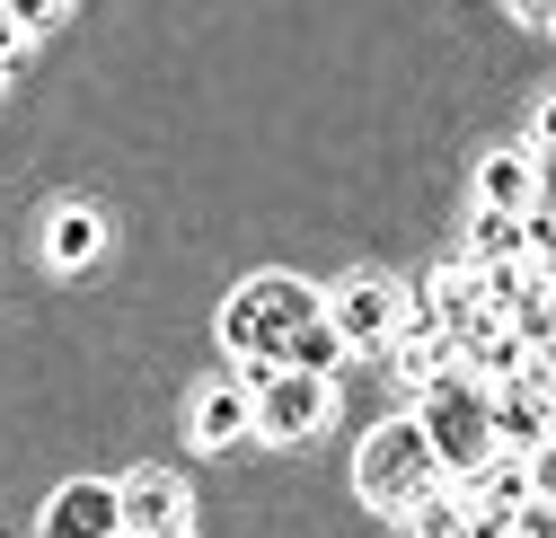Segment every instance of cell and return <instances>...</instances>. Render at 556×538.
Here are the masks:
<instances>
[{"label":"cell","instance_id":"cell-13","mask_svg":"<svg viewBox=\"0 0 556 538\" xmlns=\"http://www.w3.org/2000/svg\"><path fill=\"white\" fill-rule=\"evenodd\" d=\"M0 10L18 18V36H45V27H62V0H0Z\"/></svg>","mask_w":556,"mask_h":538},{"label":"cell","instance_id":"cell-11","mask_svg":"<svg viewBox=\"0 0 556 538\" xmlns=\"http://www.w3.org/2000/svg\"><path fill=\"white\" fill-rule=\"evenodd\" d=\"M186 433H194V450H230V441H248V388L213 380V388L194 397V415H186Z\"/></svg>","mask_w":556,"mask_h":538},{"label":"cell","instance_id":"cell-9","mask_svg":"<svg viewBox=\"0 0 556 538\" xmlns=\"http://www.w3.org/2000/svg\"><path fill=\"white\" fill-rule=\"evenodd\" d=\"M98 256H106V213H89V204H53L45 213V265L53 274H89Z\"/></svg>","mask_w":556,"mask_h":538},{"label":"cell","instance_id":"cell-6","mask_svg":"<svg viewBox=\"0 0 556 538\" xmlns=\"http://www.w3.org/2000/svg\"><path fill=\"white\" fill-rule=\"evenodd\" d=\"M186 512H194V495H186V477H177V467H132V477L115 486V521H124V538L186 529Z\"/></svg>","mask_w":556,"mask_h":538},{"label":"cell","instance_id":"cell-14","mask_svg":"<svg viewBox=\"0 0 556 538\" xmlns=\"http://www.w3.org/2000/svg\"><path fill=\"white\" fill-rule=\"evenodd\" d=\"M160 538H194V529H160Z\"/></svg>","mask_w":556,"mask_h":538},{"label":"cell","instance_id":"cell-3","mask_svg":"<svg viewBox=\"0 0 556 538\" xmlns=\"http://www.w3.org/2000/svg\"><path fill=\"white\" fill-rule=\"evenodd\" d=\"M354 486H363V503L371 512H415L425 495H442V467H433V450H425V433H415L406 415L397 424H380L371 441H363V459H354Z\"/></svg>","mask_w":556,"mask_h":538},{"label":"cell","instance_id":"cell-10","mask_svg":"<svg viewBox=\"0 0 556 538\" xmlns=\"http://www.w3.org/2000/svg\"><path fill=\"white\" fill-rule=\"evenodd\" d=\"M539 177H547V168H530L521 151H485V159H477V213H513V221L539 213V204H547Z\"/></svg>","mask_w":556,"mask_h":538},{"label":"cell","instance_id":"cell-8","mask_svg":"<svg viewBox=\"0 0 556 538\" xmlns=\"http://www.w3.org/2000/svg\"><path fill=\"white\" fill-rule=\"evenodd\" d=\"M36 538H124V521H115V486H106V477H72V486L45 503Z\"/></svg>","mask_w":556,"mask_h":538},{"label":"cell","instance_id":"cell-1","mask_svg":"<svg viewBox=\"0 0 556 538\" xmlns=\"http://www.w3.org/2000/svg\"><path fill=\"white\" fill-rule=\"evenodd\" d=\"M301 326H318V292L301 274H248L230 292V309H222V345H230V362H265L274 371Z\"/></svg>","mask_w":556,"mask_h":538},{"label":"cell","instance_id":"cell-7","mask_svg":"<svg viewBox=\"0 0 556 538\" xmlns=\"http://www.w3.org/2000/svg\"><path fill=\"white\" fill-rule=\"evenodd\" d=\"M547 388H521V380H504V388H485V441H495L504 459H547Z\"/></svg>","mask_w":556,"mask_h":538},{"label":"cell","instance_id":"cell-12","mask_svg":"<svg viewBox=\"0 0 556 538\" xmlns=\"http://www.w3.org/2000/svg\"><path fill=\"white\" fill-rule=\"evenodd\" d=\"M397 529H406V538H468V521H459L451 486H442V495H425V503H415V512H406Z\"/></svg>","mask_w":556,"mask_h":538},{"label":"cell","instance_id":"cell-2","mask_svg":"<svg viewBox=\"0 0 556 538\" xmlns=\"http://www.w3.org/2000/svg\"><path fill=\"white\" fill-rule=\"evenodd\" d=\"M406 424L425 433V450H433V467H442V486H459L468 467L495 459V441H485V388L459 380V371H442L425 397H415V415H406Z\"/></svg>","mask_w":556,"mask_h":538},{"label":"cell","instance_id":"cell-4","mask_svg":"<svg viewBox=\"0 0 556 538\" xmlns=\"http://www.w3.org/2000/svg\"><path fill=\"white\" fill-rule=\"evenodd\" d=\"M397 309H406V283H389V274H354V283L318 292V318L336 326V345H344V354H389Z\"/></svg>","mask_w":556,"mask_h":538},{"label":"cell","instance_id":"cell-5","mask_svg":"<svg viewBox=\"0 0 556 538\" xmlns=\"http://www.w3.org/2000/svg\"><path fill=\"white\" fill-rule=\"evenodd\" d=\"M336 415V380H301V371H265L248 388V433L265 441H309Z\"/></svg>","mask_w":556,"mask_h":538}]
</instances>
